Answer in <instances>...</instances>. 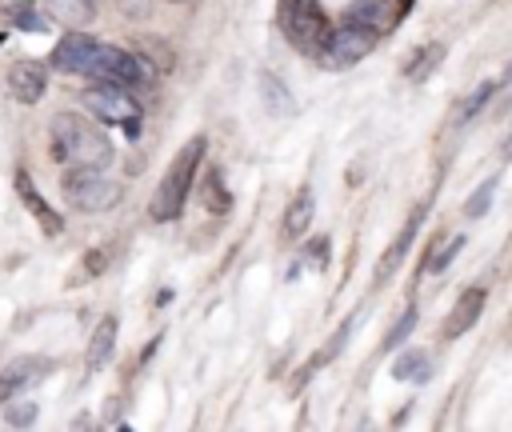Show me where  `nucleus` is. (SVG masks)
Instances as JSON below:
<instances>
[{
    "label": "nucleus",
    "instance_id": "3",
    "mask_svg": "<svg viewBox=\"0 0 512 432\" xmlns=\"http://www.w3.org/2000/svg\"><path fill=\"white\" fill-rule=\"evenodd\" d=\"M84 76H88V80L120 84V88H128V92L152 88V80H156V72H152V64H148L144 56L124 52V48H116V44H100V40H96V52H92Z\"/></svg>",
    "mask_w": 512,
    "mask_h": 432
},
{
    "label": "nucleus",
    "instance_id": "5",
    "mask_svg": "<svg viewBox=\"0 0 512 432\" xmlns=\"http://www.w3.org/2000/svg\"><path fill=\"white\" fill-rule=\"evenodd\" d=\"M276 28L284 32V40L292 48L316 56V48L328 32V16H324L320 0H280L276 4Z\"/></svg>",
    "mask_w": 512,
    "mask_h": 432
},
{
    "label": "nucleus",
    "instance_id": "26",
    "mask_svg": "<svg viewBox=\"0 0 512 432\" xmlns=\"http://www.w3.org/2000/svg\"><path fill=\"white\" fill-rule=\"evenodd\" d=\"M32 4H36V0H0V12L16 20V16H24V12H32Z\"/></svg>",
    "mask_w": 512,
    "mask_h": 432
},
{
    "label": "nucleus",
    "instance_id": "15",
    "mask_svg": "<svg viewBox=\"0 0 512 432\" xmlns=\"http://www.w3.org/2000/svg\"><path fill=\"white\" fill-rule=\"evenodd\" d=\"M420 216H424V208H416V212L408 216V224H404V232H400V236L392 240V248H388V252H384V260L376 264V280H388V276H392V272L400 268V260L408 256V244L416 240V228H420Z\"/></svg>",
    "mask_w": 512,
    "mask_h": 432
},
{
    "label": "nucleus",
    "instance_id": "11",
    "mask_svg": "<svg viewBox=\"0 0 512 432\" xmlns=\"http://www.w3.org/2000/svg\"><path fill=\"white\" fill-rule=\"evenodd\" d=\"M44 88H48L44 64H36V60H16V64L8 68V96H12V100L36 104V100L44 96Z\"/></svg>",
    "mask_w": 512,
    "mask_h": 432
},
{
    "label": "nucleus",
    "instance_id": "1",
    "mask_svg": "<svg viewBox=\"0 0 512 432\" xmlns=\"http://www.w3.org/2000/svg\"><path fill=\"white\" fill-rule=\"evenodd\" d=\"M48 144H52V156L68 168H104V164H112V140L92 120H84L76 112L52 116Z\"/></svg>",
    "mask_w": 512,
    "mask_h": 432
},
{
    "label": "nucleus",
    "instance_id": "6",
    "mask_svg": "<svg viewBox=\"0 0 512 432\" xmlns=\"http://www.w3.org/2000/svg\"><path fill=\"white\" fill-rule=\"evenodd\" d=\"M84 108H88L96 120L124 128L128 136H136V132H140V120H144L136 92H128V88H120V84H108V80H92V88H84Z\"/></svg>",
    "mask_w": 512,
    "mask_h": 432
},
{
    "label": "nucleus",
    "instance_id": "14",
    "mask_svg": "<svg viewBox=\"0 0 512 432\" xmlns=\"http://www.w3.org/2000/svg\"><path fill=\"white\" fill-rule=\"evenodd\" d=\"M480 312H484V292H480V288H468V292L456 300V308H452V316H448V324H444V336H448V340L464 336V332L480 320Z\"/></svg>",
    "mask_w": 512,
    "mask_h": 432
},
{
    "label": "nucleus",
    "instance_id": "24",
    "mask_svg": "<svg viewBox=\"0 0 512 432\" xmlns=\"http://www.w3.org/2000/svg\"><path fill=\"white\" fill-rule=\"evenodd\" d=\"M412 324H416V312L408 308V312L400 316V324H396V328L388 332V340H384V348H400V344H404V336L412 332Z\"/></svg>",
    "mask_w": 512,
    "mask_h": 432
},
{
    "label": "nucleus",
    "instance_id": "27",
    "mask_svg": "<svg viewBox=\"0 0 512 432\" xmlns=\"http://www.w3.org/2000/svg\"><path fill=\"white\" fill-rule=\"evenodd\" d=\"M308 248H312V260H316V264H324V260H328V240H324V236H320V240H312Z\"/></svg>",
    "mask_w": 512,
    "mask_h": 432
},
{
    "label": "nucleus",
    "instance_id": "12",
    "mask_svg": "<svg viewBox=\"0 0 512 432\" xmlns=\"http://www.w3.org/2000/svg\"><path fill=\"white\" fill-rule=\"evenodd\" d=\"M16 192H20V200L28 204V212L36 216V224H40V228H44L48 236H56V232L64 228V224H60V216H56V212L48 208V200H44V196H40V192L32 188V176H28L24 168L16 172Z\"/></svg>",
    "mask_w": 512,
    "mask_h": 432
},
{
    "label": "nucleus",
    "instance_id": "8",
    "mask_svg": "<svg viewBox=\"0 0 512 432\" xmlns=\"http://www.w3.org/2000/svg\"><path fill=\"white\" fill-rule=\"evenodd\" d=\"M400 12L404 8L396 0H352L344 8V20L356 24V28H364V32H372V36H384V32H392V24H396Z\"/></svg>",
    "mask_w": 512,
    "mask_h": 432
},
{
    "label": "nucleus",
    "instance_id": "25",
    "mask_svg": "<svg viewBox=\"0 0 512 432\" xmlns=\"http://www.w3.org/2000/svg\"><path fill=\"white\" fill-rule=\"evenodd\" d=\"M36 420V404H16L8 408V424H32Z\"/></svg>",
    "mask_w": 512,
    "mask_h": 432
},
{
    "label": "nucleus",
    "instance_id": "22",
    "mask_svg": "<svg viewBox=\"0 0 512 432\" xmlns=\"http://www.w3.org/2000/svg\"><path fill=\"white\" fill-rule=\"evenodd\" d=\"M492 192H496V180H484V184H480V192H476V196L464 204V216H484V208H488Z\"/></svg>",
    "mask_w": 512,
    "mask_h": 432
},
{
    "label": "nucleus",
    "instance_id": "7",
    "mask_svg": "<svg viewBox=\"0 0 512 432\" xmlns=\"http://www.w3.org/2000/svg\"><path fill=\"white\" fill-rule=\"evenodd\" d=\"M372 44H376V36L372 32H364V28H356V24H336V28H328L324 32V40H320V48H316V56H320V64L324 68H352V64H360L368 52H372Z\"/></svg>",
    "mask_w": 512,
    "mask_h": 432
},
{
    "label": "nucleus",
    "instance_id": "13",
    "mask_svg": "<svg viewBox=\"0 0 512 432\" xmlns=\"http://www.w3.org/2000/svg\"><path fill=\"white\" fill-rule=\"evenodd\" d=\"M40 4H44V16L56 20L68 32L92 24V16H96V4L92 0H40Z\"/></svg>",
    "mask_w": 512,
    "mask_h": 432
},
{
    "label": "nucleus",
    "instance_id": "16",
    "mask_svg": "<svg viewBox=\"0 0 512 432\" xmlns=\"http://www.w3.org/2000/svg\"><path fill=\"white\" fill-rule=\"evenodd\" d=\"M116 316H104L100 324H96V332H92V340H88V368H100L108 356H112V348H116Z\"/></svg>",
    "mask_w": 512,
    "mask_h": 432
},
{
    "label": "nucleus",
    "instance_id": "20",
    "mask_svg": "<svg viewBox=\"0 0 512 432\" xmlns=\"http://www.w3.org/2000/svg\"><path fill=\"white\" fill-rule=\"evenodd\" d=\"M416 56H420V60H412V64H408V80H424V76H428V68H436V64H440L444 44H428V48H420Z\"/></svg>",
    "mask_w": 512,
    "mask_h": 432
},
{
    "label": "nucleus",
    "instance_id": "10",
    "mask_svg": "<svg viewBox=\"0 0 512 432\" xmlns=\"http://www.w3.org/2000/svg\"><path fill=\"white\" fill-rule=\"evenodd\" d=\"M92 52H96V40H92V36H84L80 28H72V32L52 48L48 64H52L56 72H76V76H84V68H88V60H92Z\"/></svg>",
    "mask_w": 512,
    "mask_h": 432
},
{
    "label": "nucleus",
    "instance_id": "28",
    "mask_svg": "<svg viewBox=\"0 0 512 432\" xmlns=\"http://www.w3.org/2000/svg\"><path fill=\"white\" fill-rule=\"evenodd\" d=\"M404 4H408V0H404Z\"/></svg>",
    "mask_w": 512,
    "mask_h": 432
},
{
    "label": "nucleus",
    "instance_id": "18",
    "mask_svg": "<svg viewBox=\"0 0 512 432\" xmlns=\"http://www.w3.org/2000/svg\"><path fill=\"white\" fill-rule=\"evenodd\" d=\"M308 224H312V196L300 192V196L288 204V212H284V232H288V236H304Z\"/></svg>",
    "mask_w": 512,
    "mask_h": 432
},
{
    "label": "nucleus",
    "instance_id": "2",
    "mask_svg": "<svg viewBox=\"0 0 512 432\" xmlns=\"http://www.w3.org/2000/svg\"><path fill=\"white\" fill-rule=\"evenodd\" d=\"M204 148H208V140L204 136H192L180 152H176V160L168 164V172H164V180H160V188H156V196H152V220H176L180 216V208H184V200H188V188H192V176H196V168H200V156H204Z\"/></svg>",
    "mask_w": 512,
    "mask_h": 432
},
{
    "label": "nucleus",
    "instance_id": "17",
    "mask_svg": "<svg viewBox=\"0 0 512 432\" xmlns=\"http://www.w3.org/2000/svg\"><path fill=\"white\" fill-rule=\"evenodd\" d=\"M200 200H204V208H208L212 216H224V212L232 208V196H228L224 176H220L216 168H208V176L200 180Z\"/></svg>",
    "mask_w": 512,
    "mask_h": 432
},
{
    "label": "nucleus",
    "instance_id": "4",
    "mask_svg": "<svg viewBox=\"0 0 512 432\" xmlns=\"http://www.w3.org/2000/svg\"><path fill=\"white\" fill-rule=\"evenodd\" d=\"M60 192L80 212H108L124 196V188L104 168H68L64 180H60Z\"/></svg>",
    "mask_w": 512,
    "mask_h": 432
},
{
    "label": "nucleus",
    "instance_id": "23",
    "mask_svg": "<svg viewBox=\"0 0 512 432\" xmlns=\"http://www.w3.org/2000/svg\"><path fill=\"white\" fill-rule=\"evenodd\" d=\"M460 248H464V236H452V240H448V244H444L436 256H428V272H440V268H448V260H452Z\"/></svg>",
    "mask_w": 512,
    "mask_h": 432
},
{
    "label": "nucleus",
    "instance_id": "9",
    "mask_svg": "<svg viewBox=\"0 0 512 432\" xmlns=\"http://www.w3.org/2000/svg\"><path fill=\"white\" fill-rule=\"evenodd\" d=\"M52 372V360H44V356H16L12 364H4V372H0V400H12L16 392H24V388H32L40 376H48Z\"/></svg>",
    "mask_w": 512,
    "mask_h": 432
},
{
    "label": "nucleus",
    "instance_id": "19",
    "mask_svg": "<svg viewBox=\"0 0 512 432\" xmlns=\"http://www.w3.org/2000/svg\"><path fill=\"white\" fill-rule=\"evenodd\" d=\"M392 372L400 376V380H428V356L424 352H400L396 356V364H392Z\"/></svg>",
    "mask_w": 512,
    "mask_h": 432
},
{
    "label": "nucleus",
    "instance_id": "21",
    "mask_svg": "<svg viewBox=\"0 0 512 432\" xmlns=\"http://www.w3.org/2000/svg\"><path fill=\"white\" fill-rule=\"evenodd\" d=\"M492 88H496L492 80H484V84H476V88H472V96H468V100L460 104V124H468V120H472V116L480 112V104H484V100L492 96Z\"/></svg>",
    "mask_w": 512,
    "mask_h": 432
}]
</instances>
